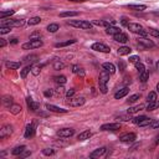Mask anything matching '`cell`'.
I'll use <instances>...</instances> for the list:
<instances>
[{
	"label": "cell",
	"mask_w": 159,
	"mask_h": 159,
	"mask_svg": "<svg viewBox=\"0 0 159 159\" xmlns=\"http://www.w3.org/2000/svg\"><path fill=\"white\" fill-rule=\"evenodd\" d=\"M109 72H107L106 70L99 73V77H98V87H99V91H101L103 95L104 93H107L108 88H107V82L109 81Z\"/></svg>",
	"instance_id": "obj_1"
},
{
	"label": "cell",
	"mask_w": 159,
	"mask_h": 159,
	"mask_svg": "<svg viewBox=\"0 0 159 159\" xmlns=\"http://www.w3.org/2000/svg\"><path fill=\"white\" fill-rule=\"evenodd\" d=\"M67 24L75 27H78V29H83V30H90L93 26L92 22L86 21V20H68Z\"/></svg>",
	"instance_id": "obj_2"
},
{
	"label": "cell",
	"mask_w": 159,
	"mask_h": 159,
	"mask_svg": "<svg viewBox=\"0 0 159 159\" xmlns=\"http://www.w3.org/2000/svg\"><path fill=\"white\" fill-rule=\"evenodd\" d=\"M42 46V41L40 39L37 40H30L27 42L22 44V49L24 50H32V49H37V47H41Z\"/></svg>",
	"instance_id": "obj_3"
},
{
	"label": "cell",
	"mask_w": 159,
	"mask_h": 159,
	"mask_svg": "<svg viewBox=\"0 0 159 159\" xmlns=\"http://www.w3.org/2000/svg\"><path fill=\"white\" fill-rule=\"evenodd\" d=\"M137 46L140 50H147L149 47H154V42L148 39H145V37H142V39H139V42L137 44Z\"/></svg>",
	"instance_id": "obj_4"
},
{
	"label": "cell",
	"mask_w": 159,
	"mask_h": 159,
	"mask_svg": "<svg viewBox=\"0 0 159 159\" xmlns=\"http://www.w3.org/2000/svg\"><path fill=\"white\" fill-rule=\"evenodd\" d=\"M91 49L95 50V51H98V52H104V54H108L111 52V49L108 47L107 45H104L102 42H95L91 45Z\"/></svg>",
	"instance_id": "obj_5"
},
{
	"label": "cell",
	"mask_w": 159,
	"mask_h": 159,
	"mask_svg": "<svg viewBox=\"0 0 159 159\" xmlns=\"http://www.w3.org/2000/svg\"><path fill=\"white\" fill-rule=\"evenodd\" d=\"M85 97H71L67 101V103L71 106V107H80V106H82L85 103Z\"/></svg>",
	"instance_id": "obj_6"
},
{
	"label": "cell",
	"mask_w": 159,
	"mask_h": 159,
	"mask_svg": "<svg viewBox=\"0 0 159 159\" xmlns=\"http://www.w3.org/2000/svg\"><path fill=\"white\" fill-rule=\"evenodd\" d=\"M75 134V131L72 128H62V129H58L57 131V135L61 138H70Z\"/></svg>",
	"instance_id": "obj_7"
},
{
	"label": "cell",
	"mask_w": 159,
	"mask_h": 159,
	"mask_svg": "<svg viewBox=\"0 0 159 159\" xmlns=\"http://www.w3.org/2000/svg\"><path fill=\"white\" fill-rule=\"evenodd\" d=\"M13 133V126L10 124H5L1 127V129H0V139H4L9 137V135Z\"/></svg>",
	"instance_id": "obj_8"
},
{
	"label": "cell",
	"mask_w": 159,
	"mask_h": 159,
	"mask_svg": "<svg viewBox=\"0 0 159 159\" xmlns=\"http://www.w3.org/2000/svg\"><path fill=\"white\" fill-rule=\"evenodd\" d=\"M117 129H121L119 123H106L101 126V131H117Z\"/></svg>",
	"instance_id": "obj_9"
},
{
	"label": "cell",
	"mask_w": 159,
	"mask_h": 159,
	"mask_svg": "<svg viewBox=\"0 0 159 159\" xmlns=\"http://www.w3.org/2000/svg\"><path fill=\"white\" fill-rule=\"evenodd\" d=\"M46 107V109L47 111H51V112H55V113H67L68 112V109H65V108H61V107H57V106H55V104H50V103H47L45 106Z\"/></svg>",
	"instance_id": "obj_10"
},
{
	"label": "cell",
	"mask_w": 159,
	"mask_h": 159,
	"mask_svg": "<svg viewBox=\"0 0 159 159\" xmlns=\"http://www.w3.org/2000/svg\"><path fill=\"white\" fill-rule=\"evenodd\" d=\"M135 138H137V135H135L134 133H127V134H123L119 138V140L123 143H132L135 140Z\"/></svg>",
	"instance_id": "obj_11"
},
{
	"label": "cell",
	"mask_w": 159,
	"mask_h": 159,
	"mask_svg": "<svg viewBox=\"0 0 159 159\" xmlns=\"http://www.w3.org/2000/svg\"><path fill=\"white\" fill-rule=\"evenodd\" d=\"M127 27L129 29V31H132V32H134V34H138V35L140 34V31L143 30V26L139 25V24H137V22H129Z\"/></svg>",
	"instance_id": "obj_12"
},
{
	"label": "cell",
	"mask_w": 159,
	"mask_h": 159,
	"mask_svg": "<svg viewBox=\"0 0 159 159\" xmlns=\"http://www.w3.org/2000/svg\"><path fill=\"white\" fill-rule=\"evenodd\" d=\"M106 150H107V148L106 147H101V148H98V149H95L91 154H90V158H99V157H103L104 155V153Z\"/></svg>",
	"instance_id": "obj_13"
},
{
	"label": "cell",
	"mask_w": 159,
	"mask_h": 159,
	"mask_svg": "<svg viewBox=\"0 0 159 159\" xmlns=\"http://www.w3.org/2000/svg\"><path fill=\"white\" fill-rule=\"evenodd\" d=\"M113 40L117 41V42H121V44H126L127 41H128V36L126 34H123L122 31L119 34H116L113 35Z\"/></svg>",
	"instance_id": "obj_14"
},
{
	"label": "cell",
	"mask_w": 159,
	"mask_h": 159,
	"mask_svg": "<svg viewBox=\"0 0 159 159\" xmlns=\"http://www.w3.org/2000/svg\"><path fill=\"white\" fill-rule=\"evenodd\" d=\"M35 135V126L34 124H27L26 129H25V133H24V137L25 138H32Z\"/></svg>",
	"instance_id": "obj_15"
},
{
	"label": "cell",
	"mask_w": 159,
	"mask_h": 159,
	"mask_svg": "<svg viewBox=\"0 0 159 159\" xmlns=\"http://www.w3.org/2000/svg\"><path fill=\"white\" fill-rule=\"evenodd\" d=\"M128 92H129V88L128 87H123V88H121V90H118V91L114 93V98L116 99H119V98L126 97L128 95Z\"/></svg>",
	"instance_id": "obj_16"
},
{
	"label": "cell",
	"mask_w": 159,
	"mask_h": 159,
	"mask_svg": "<svg viewBox=\"0 0 159 159\" xmlns=\"http://www.w3.org/2000/svg\"><path fill=\"white\" fill-rule=\"evenodd\" d=\"M26 104H27L29 109L32 111V112H36V111L39 109V104H37L36 102H34V99H32L31 97H27V98H26Z\"/></svg>",
	"instance_id": "obj_17"
},
{
	"label": "cell",
	"mask_w": 159,
	"mask_h": 159,
	"mask_svg": "<svg viewBox=\"0 0 159 159\" xmlns=\"http://www.w3.org/2000/svg\"><path fill=\"white\" fill-rule=\"evenodd\" d=\"M102 67H103V70H106V71L109 72L111 75H113L116 72V66L113 63H111V62H104L102 65Z\"/></svg>",
	"instance_id": "obj_18"
},
{
	"label": "cell",
	"mask_w": 159,
	"mask_h": 159,
	"mask_svg": "<svg viewBox=\"0 0 159 159\" xmlns=\"http://www.w3.org/2000/svg\"><path fill=\"white\" fill-rule=\"evenodd\" d=\"M106 32L108 35H116V34H119L121 32V29L117 27V26H113V25H109L106 27Z\"/></svg>",
	"instance_id": "obj_19"
},
{
	"label": "cell",
	"mask_w": 159,
	"mask_h": 159,
	"mask_svg": "<svg viewBox=\"0 0 159 159\" xmlns=\"http://www.w3.org/2000/svg\"><path fill=\"white\" fill-rule=\"evenodd\" d=\"M127 6L131 10H134V11H143V10L147 9L145 5H142V4H131V5H127Z\"/></svg>",
	"instance_id": "obj_20"
},
{
	"label": "cell",
	"mask_w": 159,
	"mask_h": 159,
	"mask_svg": "<svg viewBox=\"0 0 159 159\" xmlns=\"http://www.w3.org/2000/svg\"><path fill=\"white\" fill-rule=\"evenodd\" d=\"M91 137H92V133L90 131H83L77 135V139L78 140H86V139H90Z\"/></svg>",
	"instance_id": "obj_21"
},
{
	"label": "cell",
	"mask_w": 159,
	"mask_h": 159,
	"mask_svg": "<svg viewBox=\"0 0 159 159\" xmlns=\"http://www.w3.org/2000/svg\"><path fill=\"white\" fill-rule=\"evenodd\" d=\"M131 47H128V46H122V47L118 49V51H117V54H118L119 56H126V55H129L131 54Z\"/></svg>",
	"instance_id": "obj_22"
},
{
	"label": "cell",
	"mask_w": 159,
	"mask_h": 159,
	"mask_svg": "<svg viewBox=\"0 0 159 159\" xmlns=\"http://www.w3.org/2000/svg\"><path fill=\"white\" fill-rule=\"evenodd\" d=\"M5 66L10 70H17V68H20L21 63L20 62H14V61H6L5 62Z\"/></svg>",
	"instance_id": "obj_23"
},
{
	"label": "cell",
	"mask_w": 159,
	"mask_h": 159,
	"mask_svg": "<svg viewBox=\"0 0 159 159\" xmlns=\"http://www.w3.org/2000/svg\"><path fill=\"white\" fill-rule=\"evenodd\" d=\"M159 108V101L158 99H155V101H153V102H149L148 106H147V111H154Z\"/></svg>",
	"instance_id": "obj_24"
},
{
	"label": "cell",
	"mask_w": 159,
	"mask_h": 159,
	"mask_svg": "<svg viewBox=\"0 0 159 159\" xmlns=\"http://www.w3.org/2000/svg\"><path fill=\"white\" fill-rule=\"evenodd\" d=\"M143 107H144V106H142V104L134 106V107H131V108H128V109H127V113H129V114H134V113H137V112H139L140 109H143Z\"/></svg>",
	"instance_id": "obj_25"
},
{
	"label": "cell",
	"mask_w": 159,
	"mask_h": 159,
	"mask_svg": "<svg viewBox=\"0 0 159 159\" xmlns=\"http://www.w3.org/2000/svg\"><path fill=\"white\" fill-rule=\"evenodd\" d=\"M24 150H25V145H19V147H15V148L11 150V154L13 155H20Z\"/></svg>",
	"instance_id": "obj_26"
},
{
	"label": "cell",
	"mask_w": 159,
	"mask_h": 159,
	"mask_svg": "<svg viewBox=\"0 0 159 159\" xmlns=\"http://www.w3.org/2000/svg\"><path fill=\"white\" fill-rule=\"evenodd\" d=\"M72 72L76 73V75H80V76H85V71H83V68L80 67L78 65H73L72 66Z\"/></svg>",
	"instance_id": "obj_27"
},
{
	"label": "cell",
	"mask_w": 159,
	"mask_h": 159,
	"mask_svg": "<svg viewBox=\"0 0 159 159\" xmlns=\"http://www.w3.org/2000/svg\"><path fill=\"white\" fill-rule=\"evenodd\" d=\"M3 103H4V106H6L8 108H10L11 106H13V97L11 96H4L3 97Z\"/></svg>",
	"instance_id": "obj_28"
},
{
	"label": "cell",
	"mask_w": 159,
	"mask_h": 159,
	"mask_svg": "<svg viewBox=\"0 0 159 159\" xmlns=\"http://www.w3.org/2000/svg\"><path fill=\"white\" fill-rule=\"evenodd\" d=\"M9 111H10V113H13V114H19L21 112V106L20 104H13L9 108Z\"/></svg>",
	"instance_id": "obj_29"
},
{
	"label": "cell",
	"mask_w": 159,
	"mask_h": 159,
	"mask_svg": "<svg viewBox=\"0 0 159 159\" xmlns=\"http://www.w3.org/2000/svg\"><path fill=\"white\" fill-rule=\"evenodd\" d=\"M40 22H41V17H39V16H34V17H31L30 20H27V24L30 26L37 25V24H40Z\"/></svg>",
	"instance_id": "obj_30"
},
{
	"label": "cell",
	"mask_w": 159,
	"mask_h": 159,
	"mask_svg": "<svg viewBox=\"0 0 159 159\" xmlns=\"http://www.w3.org/2000/svg\"><path fill=\"white\" fill-rule=\"evenodd\" d=\"M15 14V10H5V11H1L0 13V19L4 20L6 16H11V15H14Z\"/></svg>",
	"instance_id": "obj_31"
},
{
	"label": "cell",
	"mask_w": 159,
	"mask_h": 159,
	"mask_svg": "<svg viewBox=\"0 0 159 159\" xmlns=\"http://www.w3.org/2000/svg\"><path fill=\"white\" fill-rule=\"evenodd\" d=\"M76 42V40H68V41H65V42H57L55 45V47H65V46H68V45H72Z\"/></svg>",
	"instance_id": "obj_32"
},
{
	"label": "cell",
	"mask_w": 159,
	"mask_h": 159,
	"mask_svg": "<svg viewBox=\"0 0 159 159\" xmlns=\"http://www.w3.org/2000/svg\"><path fill=\"white\" fill-rule=\"evenodd\" d=\"M31 68H32V66H26V67H24L21 70V72H20V76H21V78H26V76H27V73L31 71Z\"/></svg>",
	"instance_id": "obj_33"
},
{
	"label": "cell",
	"mask_w": 159,
	"mask_h": 159,
	"mask_svg": "<svg viewBox=\"0 0 159 159\" xmlns=\"http://www.w3.org/2000/svg\"><path fill=\"white\" fill-rule=\"evenodd\" d=\"M54 80L57 85H65L66 83V77H65V76H56V77H54Z\"/></svg>",
	"instance_id": "obj_34"
},
{
	"label": "cell",
	"mask_w": 159,
	"mask_h": 159,
	"mask_svg": "<svg viewBox=\"0 0 159 159\" xmlns=\"http://www.w3.org/2000/svg\"><path fill=\"white\" fill-rule=\"evenodd\" d=\"M78 13H76V11H65V13H61L60 16L61 17H71V16H77Z\"/></svg>",
	"instance_id": "obj_35"
},
{
	"label": "cell",
	"mask_w": 159,
	"mask_h": 159,
	"mask_svg": "<svg viewBox=\"0 0 159 159\" xmlns=\"http://www.w3.org/2000/svg\"><path fill=\"white\" fill-rule=\"evenodd\" d=\"M134 65H135V70H137V71L139 72V75H140V73H143V72L145 71V67H144V65H143L142 62H139V61H138L137 63H134Z\"/></svg>",
	"instance_id": "obj_36"
},
{
	"label": "cell",
	"mask_w": 159,
	"mask_h": 159,
	"mask_svg": "<svg viewBox=\"0 0 159 159\" xmlns=\"http://www.w3.org/2000/svg\"><path fill=\"white\" fill-rule=\"evenodd\" d=\"M55 153H56V150L54 148H45V149H42V154L44 155H47V157L54 155Z\"/></svg>",
	"instance_id": "obj_37"
},
{
	"label": "cell",
	"mask_w": 159,
	"mask_h": 159,
	"mask_svg": "<svg viewBox=\"0 0 159 159\" xmlns=\"http://www.w3.org/2000/svg\"><path fill=\"white\" fill-rule=\"evenodd\" d=\"M63 67H65L63 62H61L60 60H55V62H54V68L55 70H57V71H58V70H62Z\"/></svg>",
	"instance_id": "obj_38"
},
{
	"label": "cell",
	"mask_w": 159,
	"mask_h": 159,
	"mask_svg": "<svg viewBox=\"0 0 159 159\" xmlns=\"http://www.w3.org/2000/svg\"><path fill=\"white\" fill-rule=\"evenodd\" d=\"M139 98H140V95H139V93H135V95H133V96H131L128 98L127 103H134V102H137Z\"/></svg>",
	"instance_id": "obj_39"
},
{
	"label": "cell",
	"mask_w": 159,
	"mask_h": 159,
	"mask_svg": "<svg viewBox=\"0 0 159 159\" xmlns=\"http://www.w3.org/2000/svg\"><path fill=\"white\" fill-rule=\"evenodd\" d=\"M148 78H149V72H148V71H144L143 73H140V75H139V80L142 81L143 83L148 81Z\"/></svg>",
	"instance_id": "obj_40"
},
{
	"label": "cell",
	"mask_w": 159,
	"mask_h": 159,
	"mask_svg": "<svg viewBox=\"0 0 159 159\" xmlns=\"http://www.w3.org/2000/svg\"><path fill=\"white\" fill-rule=\"evenodd\" d=\"M145 118H147L145 116H140V117H134V118H132V122L134 123V124H139V123L142 122V121H144Z\"/></svg>",
	"instance_id": "obj_41"
},
{
	"label": "cell",
	"mask_w": 159,
	"mask_h": 159,
	"mask_svg": "<svg viewBox=\"0 0 159 159\" xmlns=\"http://www.w3.org/2000/svg\"><path fill=\"white\" fill-rule=\"evenodd\" d=\"M11 31V26H0V34L5 35V34H9Z\"/></svg>",
	"instance_id": "obj_42"
},
{
	"label": "cell",
	"mask_w": 159,
	"mask_h": 159,
	"mask_svg": "<svg viewBox=\"0 0 159 159\" xmlns=\"http://www.w3.org/2000/svg\"><path fill=\"white\" fill-rule=\"evenodd\" d=\"M58 30V25L57 24H50L47 26V31L49 32H56Z\"/></svg>",
	"instance_id": "obj_43"
},
{
	"label": "cell",
	"mask_w": 159,
	"mask_h": 159,
	"mask_svg": "<svg viewBox=\"0 0 159 159\" xmlns=\"http://www.w3.org/2000/svg\"><path fill=\"white\" fill-rule=\"evenodd\" d=\"M147 99H148V103L155 101V99H157V93L155 92H149V95H148V97H147Z\"/></svg>",
	"instance_id": "obj_44"
},
{
	"label": "cell",
	"mask_w": 159,
	"mask_h": 159,
	"mask_svg": "<svg viewBox=\"0 0 159 159\" xmlns=\"http://www.w3.org/2000/svg\"><path fill=\"white\" fill-rule=\"evenodd\" d=\"M150 123H152V119H150V118H148V117H147V118H145L144 121H142V122H140L138 126H139V127H145V126H149Z\"/></svg>",
	"instance_id": "obj_45"
},
{
	"label": "cell",
	"mask_w": 159,
	"mask_h": 159,
	"mask_svg": "<svg viewBox=\"0 0 159 159\" xmlns=\"http://www.w3.org/2000/svg\"><path fill=\"white\" fill-rule=\"evenodd\" d=\"M40 71H41V66H32V68H31V73L34 76H37L40 73Z\"/></svg>",
	"instance_id": "obj_46"
},
{
	"label": "cell",
	"mask_w": 159,
	"mask_h": 159,
	"mask_svg": "<svg viewBox=\"0 0 159 159\" xmlns=\"http://www.w3.org/2000/svg\"><path fill=\"white\" fill-rule=\"evenodd\" d=\"M148 34H150L152 36H154V37H159V30H154V29H150V30L148 31Z\"/></svg>",
	"instance_id": "obj_47"
},
{
	"label": "cell",
	"mask_w": 159,
	"mask_h": 159,
	"mask_svg": "<svg viewBox=\"0 0 159 159\" xmlns=\"http://www.w3.org/2000/svg\"><path fill=\"white\" fill-rule=\"evenodd\" d=\"M128 116H119L118 117V119L119 121H124V122H127V121H129V119H132L131 118V114H129V113H127Z\"/></svg>",
	"instance_id": "obj_48"
},
{
	"label": "cell",
	"mask_w": 159,
	"mask_h": 159,
	"mask_svg": "<svg viewBox=\"0 0 159 159\" xmlns=\"http://www.w3.org/2000/svg\"><path fill=\"white\" fill-rule=\"evenodd\" d=\"M150 128H153V129H157V128H159V119H157V121H154L153 122L152 121V123H150Z\"/></svg>",
	"instance_id": "obj_49"
},
{
	"label": "cell",
	"mask_w": 159,
	"mask_h": 159,
	"mask_svg": "<svg viewBox=\"0 0 159 159\" xmlns=\"http://www.w3.org/2000/svg\"><path fill=\"white\" fill-rule=\"evenodd\" d=\"M73 95H75V90H73V88H71V90H68V91L66 92V97H67V98L73 97Z\"/></svg>",
	"instance_id": "obj_50"
},
{
	"label": "cell",
	"mask_w": 159,
	"mask_h": 159,
	"mask_svg": "<svg viewBox=\"0 0 159 159\" xmlns=\"http://www.w3.org/2000/svg\"><path fill=\"white\" fill-rule=\"evenodd\" d=\"M138 61H139L138 56H131V57H129V62H132V63H137Z\"/></svg>",
	"instance_id": "obj_51"
},
{
	"label": "cell",
	"mask_w": 159,
	"mask_h": 159,
	"mask_svg": "<svg viewBox=\"0 0 159 159\" xmlns=\"http://www.w3.org/2000/svg\"><path fill=\"white\" fill-rule=\"evenodd\" d=\"M30 155H31V152H29V150L25 152V150H24L19 157H20V158H26V157H30Z\"/></svg>",
	"instance_id": "obj_52"
},
{
	"label": "cell",
	"mask_w": 159,
	"mask_h": 159,
	"mask_svg": "<svg viewBox=\"0 0 159 159\" xmlns=\"http://www.w3.org/2000/svg\"><path fill=\"white\" fill-rule=\"evenodd\" d=\"M36 58H37L36 55H31V56H27V57L25 58V61H35Z\"/></svg>",
	"instance_id": "obj_53"
},
{
	"label": "cell",
	"mask_w": 159,
	"mask_h": 159,
	"mask_svg": "<svg viewBox=\"0 0 159 159\" xmlns=\"http://www.w3.org/2000/svg\"><path fill=\"white\" fill-rule=\"evenodd\" d=\"M118 67H119L121 71H124V70H126V65H124V62H123V61H119Z\"/></svg>",
	"instance_id": "obj_54"
},
{
	"label": "cell",
	"mask_w": 159,
	"mask_h": 159,
	"mask_svg": "<svg viewBox=\"0 0 159 159\" xmlns=\"http://www.w3.org/2000/svg\"><path fill=\"white\" fill-rule=\"evenodd\" d=\"M44 95H45V97H51L52 96V91L51 90H46L44 92Z\"/></svg>",
	"instance_id": "obj_55"
},
{
	"label": "cell",
	"mask_w": 159,
	"mask_h": 159,
	"mask_svg": "<svg viewBox=\"0 0 159 159\" xmlns=\"http://www.w3.org/2000/svg\"><path fill=\"white\" fill-rule=\"evenodd\" d=\"M5 45H6V41H5V39H0V47H4Z\"/></svg>",
	"instance_id": "obj_56"
},
{
	"label": "cell",
	"mask_w": 159,
	"mask_h": 159,
	"mask_svg": "<svg viewBox=\"0 0 159 159\" xmlns=\"http://www.w3.org/2000/svg\"><path fill=\"white\" fill-rule=\"evenodd\" d=\"M121 22H122V24H123V25H126V26H128V24H129V22L127 21V19H126V17H122V20H121Z\"/></svg>",
	"instance_id": "obj_57"
},
{
	"label": "cell",
	"mask_w": 159,
	"mask_h": 159,
	"mask_svg": "<svg viewBox=\"0 0 159 159\" xmlns=\"http://www.w3.org/2000/svg\"><path fill=\"white\" fill-rule=\"evenodd\" d=\"M68 1H73V3H83L86 0H68Z\"/></svg>",
	"instance_id": "obj_58"
},
{
	"label": "cell",
	"mask_w": 159,
	"mask_h": 159,
	"mask_svg": "<svg viewBox=\"0 0 159 159\" xmlns=\"http://www.w3.org/2000/svg\"><path fill=\"white\" fill-rule=\"evenodd\" d=\"M10 42H11V44H14V45H15V44H17V39H13V40L10 41Z\"/></svg>",
	"instance_id": "obj_59"
},
{
	"label": "cell",
	"mask_w": 159,
	"mask_h": 159,
	"mask_svg": "<svg viewBox=\"0 0 159 159\" xmlns=\"http://www.w3.org/2000/svg\"><path fill=\"white\" fill-rule=\"evenodd\" d=\"M157 92L159 93V82H158V83H157Z\"/></svg>",
	"instance_id": "obj_60"
},
{
	"label": "cell",
	"mask_w": 159,
	"mask_h": 159,
	"mask_svg": "<svg viewBox=\"0 0 159 159\" xmlns=\"http://www.w3.org/2000/svg\"><path fill=\"white\" fill-rule=\"evenodd\" d=\"M155 143H157V144H159V137H158V139L155 140Z\"/></svg>",
	"instance_id": "obj_61"
},
{
	"label": "cell",
	"mask_w": 159,
	"mask_h": 159,
	"mask_svg": "<svg viewBox=\"0 0 159 159\" xmlns=\"http://www.w3.org/2000/svg\"><path fill=\"white\" fill-rule=\"evenodd\" d=\"M157 67H158V70H159V61H158V63H157Z\"/></svg>",
	"instance_id": "obj_62"
}]
</instances>
